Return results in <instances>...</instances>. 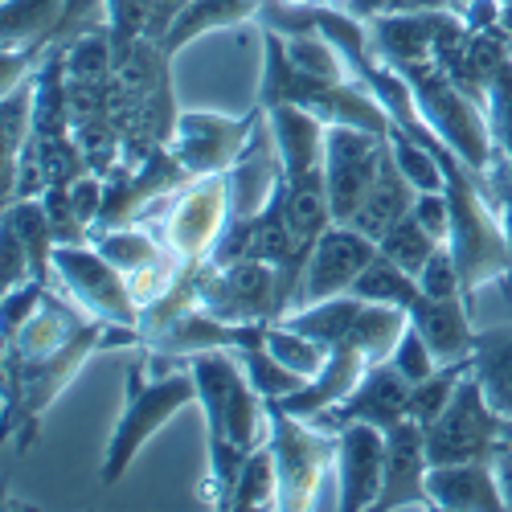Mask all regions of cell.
Returning a JSON list of instances; mask_svg holds the SVG:
<instances>
[{"label": "cell", "instance_id": "6da1fadb", "mask_svg": "<svg viewBox=\"0 0 512 512\" xmlns=\"http://www.w3.org/2000/svg\"><path fill=\"white\" fill-rule=\"evenodd\" d=\"M197 381V406L205 414V508H230L238 472L254 447L271 435V402L250 386L234 349H209L189 357Z\"/></svg>", "mask_w": 512, "mask_h": 512}, {"label": "cell", "instance_id": "7a4b0ae2", "mask_svg": "<svg viewBox=\"0 0 512 512\" xmlns=\"http://www.w3.org/2000/svg\"><path fill=\"white\" fill-rule=\"evenodd\" d=\"M193 402H197V381L189 361L148 349L144 361H136L132 373H127V402L99 463L103 488H115L127 476V467L140 459V451Z\"/></svg>", "mask_w": 512, "mask_h": 512}, {"label": "cell", "instance_id": "3957f363", "mask_svg": "<svg viewBox=\"0 0 512 512\" xmlns=\"http://www.w3.org/2000/svg\"><path fill=\"white\" fill-rule=\"evenodd\" d=\"M414 91V103H418V115L426 119V127L447 144L455 148V156L476 168L480 177H492L500 164V152H496V140H492V123H488V111L480 99L467 95L459 82L443 70L439 58H426V62H410V66H398Z\"/></svg>", "mask_w": 512, "mask_h": 512}, {"label": "cell", "instance_id": "277c9868", "mask_svg": "<svg viewBox=\"0 0 512 512\" xmlns=\"http://www.w3.org/2000/svg\"><path fill=\"white\" fill-rule=\"evenodd\" d=\"M267 443L279 463V508L283 512L312 508L324 472H332V463H336V431L316 426L312 418H295L279 402H271Z\"/></svg>", "mask_w": 512, "mask_h": 512}, {"label": "cell", "instance_id": "5b68a950", "mask_svg": "<svg viewBox=\"0 0 512 512\" xmlns=\"http://www.w3.org/2000/svg\"><path fill=\"white\" fill-rule=\"evenodd\" d=\"M54 279L62 283V291L70 300L87 312L91 320L103 324H119V328H136L140 332V316L144 308L136 304L132 287H127V275L99 254L87 242H74V246H58L54 250V263H50Z\"/></svg>", "mask_w": 512, "mask_h": 512}, {"label": "cell", "instance_id": "8992f818", "mask_svg": "<svg viewBox=\"0 0 512 512\" xmlns=\"http://www.w3.org/2000/svg\"><path fill=\"white\" fill-rule=\"evenodd\" d=\"M197 304L230 324H275L283 320L279 267L263 259H238L226 267H201Z\"/></svg>", "mask_w": 512, "mask_h": 512}, {"label": "cell", "instance_id": "52a82bcc", "mask_svg": "<svg viewBox=\"0 0 512 512\" xmlns=\"http://www.w3.org/2000/svg\"><path fill=\"white\" fill-rule=\"evenodd\" d=\"M267 119V107L254 103L246 115H222V111H181L168 152L185 168V177H213L234 168V160L246 152L250 136L259 132V123Z\"/></svg>", "mask_w": 512, "mask_h": 512}, {"label": "cell", "instance_id": "ba28073f", "mask_svg": "<svg viewBox=\"0 0 512 512\" xmlns=\"http://www.w3.org/2000/svg\"><path fill=\"white\" fill-rule=\"evenodd\" d=\"M230 226V168L213 177H197L189 189H181L164 213L160 238L173 259L185 267H205L218 238Z\"/></svg>", "mask_w": 512, "mask_h": 512}, {"label": "cell", "instance_id": "9c48e42d", "mask_svg": "<svg viewBox=\"0 0 512 512\" xmlns=\"http://www.w3.org/2000/svg\"><path fill=\"white\" fill-rule=\"evenodd\" d=\"M386 160H390L386 132H369V127H349V123L324 127V185H328L332 222L353 218Z\"/></svg>", "mask_w": 512, "mask_h": 512}, {"label": "cell", "instance_id": "30bf717a", "mask_svg": "<svg viewBox=\"0 0 512 512\" xmlns=\"http://www.w3.org/2000/svg\"><path fill=\"white\" fill-rule=\"evenodd\" d=\"M426 439V455L431 463H467V459H492L496 447L504 443V418L488 406L480 381L467 373L459 381L455 398L447 402V410L422 426Z\"/></svg>", "mask_w": 512, "mask_h": 512}, {"label": "cell", "instance_id": "8fae6325", "mask_svg": "<svg viewBox=\"0 0 512 512\" xmlns=\"http://www.w3.org/2000/svg\"><path fill=\"white\" fill-rule=\"evenodd\" d=\"M336 508L369 512L377 508L381 480H386V431L373 422H349L336 431Z\"/></svg>", "mask_w": 512, "mask_h": 512}, {"label": "cell", "instance_id": "7c38bea8", "mask_svg": "<svg viewBox=\"0 0 512 512\" xmlns=\"http://www.w3.org/2000/svg\"><path fill=\"white\" fill-rule=\"evenodd\" d=\"M373 254H377V242L369 234H361L349 222H332L320 234V242L312 246V254H308L304 283H300V304H295V308L353 291L357 275L369 267Z\"/></svg>", "mask_w": 512, "mask_h": 512}, {"label": "cell", "instance_id": "4fadbf2b", "mask_svg": "<svg viewBox=\"0 0 512 512\" xmlns=\"http://www.w3.org/2000/svg\"><path fill=\"white\" fill-rule=\"evenodd\" d=\"M406 418H410V381L394 369V361H377L365 369V377L357 381V390L345 402L324 410L312 422L328 426V431H340L349 422H373L381 431H394Z\"/></svg>", "mask_w": 512, "mask_h": 512}, {"label": "cell", "instance_id": "5bb4252c", "mask_svg": "<svg viewBox=\"0 0 512 512\" xmlns=\"http://www.w3.org/2000/svg\"><path fill=\"white\" fill-rule=\"evenodd\" d=\"M426 472H431V455H426L422 426L414 418H406L394 426V431H386V480H381L377 512L431 508Z\"/></svg>", "mask_w": 512, "mask_h": 512}, {"label": "cell", "instance_id": "9a60e30c", "mask_svg": "<svg viewBox=\"0 0 512 512\" xmlns=\"http://www.w3.org/2000/svg\"><path fill=\"white\" fill-rule=\"evenodd\" d=\"M426 496H431V508L439 512H504L508 508L492 459L431 463Z\"/></svg>", "mask_w": 512, "mask_h": 512}, {"label": "cell", "instance_id": "2e32d148", "mask_svg": "<svg viewBox=\"0 0 512 512\" xmlns=\"http://www.w3.org/2000/svg\"><path fill=\"white\" fill-rule=\"evenodd\" d=\"M410 324L422 332V340L431 345V353L439 357V365H455V361H472L476 349V328H472V312L467 300H435V295H422L410 304Z\"/></svg>", "mask_w": 512, "mask_h": 512}, {"label": "cell", "instance_id": "e0dca14e", "mask_svg": "<svg viewBox=\"0 0 512 512\" xmlns=\"http://www.w3.org/2000/svg\"><path fill=\"white\" fill-rule=\"evenodd\" d=\"M365 369H369V361H365L357 349H349V345L328 349L324 369H320L312 381H304V386L295 390V394L279 398V406H283L287 414H295V418H320L324 410L340 406V402H345V398L357 390V381L365 377Z\"/></svg>", "mask_w": 512, "mask_h": 512}, {"label": "cell", "instance_id": "ac0fdd59", "mask_svg": "<svg viewBox=\"0 0 512 512\" xmlns=\"http://www.w3.org/2000/svg\"><path fill=\"white\" fill-rule=\"evenodd\" d=\"M66 0H5L0 9V54L50 58Z\"/></svg>", "mask_w": 512, "mask_h": 512}, {"label": "cell", "instance_id": "d6986e66", "mask_svg": "<svg viewBox=\"0 0 512 512\" xmlns=\"http://www.w3.org/2000/svg\"><path fill=\"white\" fill-rule=\"evenodd\" d=\"M414 201H418V189L410 185V177L394 164V152H390V160L381 164L377 181L369 185V193H365V201L357 205V213L349 218V226H357L361 234L381 242L390 234V226H398L406 213L414 209Z\"/></svg>", "mask_w": 512, "mask_h": 512}, {"label": "cell", "instance_id": "ffe728a7", "mask_svg": "<svg viewBox=\"0 0 512 512\" xmlns=\"http://www.w3.org/2000/svg\"><path fill=\"white\" fill-rule=\"evenodd\" d=\"M472 377L480 381L488 406L500 418H512V324H496V328L476 332Z\"/></svg>", "mask_w": 512, "mask_h": 512}, {"label": "cell", "instance_id": "44dd1931", "mask_svg": "<svg viewBox=\"0 0 512 512\" xmlns=\"http://www.w3.org/2000/svg\"><path fill=\"white\" fill-rule=\"evenodd\" d=\"M267 0H193V5L173 21V29L164 33L160 41V50L168 58H177L189 41L205 37V33H218V29H234L250 17H259L263 13Z\"/></svg>", "mask_w": 512, "mask_h": 512}, {"label": "cell", "instance_id": "7402d4cb", "mask_svg": "<svg viewBox=\"0 0 512 512\" xmlns=\"http://www.w3.org/2000/svg\"><path fill=\"white\" fill-rule=\"evenodd\" d=\"M353 295H361V300L369 304H390V308H406L418 300V275H410L406 267H398L390 254H373L369 267L357 275L353 283Z\"/></svg>", "mask_w": 512, "mask_h": 512}, {"label": "cell", "instance_id": "603a6c76", "mask_svg": "<svg viewBox=\"0 0 512 512\" xmlns=\"http://www.w3.org/2000/svg\"><path fill=\"white\" fill-rule=\"evenodd\" d=\"M91 246H95L99 254H107V259H111L123 275H132L136 267L160 259V254L168 250L164 238L140 230L136 222H123V226H95V230H91Z\"/></svg>", "mask_w": 512, "mask_h": 512}, {"label": "cell", "instance_id": "cb8c5ba5", "mask_svg": "<svg viewBox=\"0 0 512 512\" xmlns=\"http://www.w3.org/2000/svg\"><path fill=\"white\" fill-rule=\"evenodd\" d=\"M230 508L242 512V508H279V463H275V451L271 443L254 447L238 472V484H234V496H230Z\"/></svg>", "mask_w": 512, "mask_h": 512}, {"label": "cell", "instance_id": "d4e9b609", "mask_svg": "<svg viewBox=\"0 0 512 512\" xmlns=\"http://www.w3.org/2000/svg\"><path fill=\"white\" fill-rule=\"evenodd\" d=\"M467 373H472V361H455V365H439L426 381L410 386V418H414L418 426H431V422L447 410V402L455 398L459 381H463Z\"/></svg>", "mask_w": 512, "mask_h": 512}, {"label": "cell", "instance_id": "484cf974", "mask_svg": "<svg viewBox=\"0 0 512 512\" xmlns=\"http://www.w3.org/2000/svg\"><path fill=\"white\" fill-rule=\"evenodd\" d=\"M263 345H267L291 373H300L304 381H312V377L324 369V361H328V349L320 345V340H312V336H304V332H295V328L283 324V320H275V324L267 328Z\"/></svg>", "mask_w": 512, "mask_h": 512}, {"label": "cell", "instance_id": "4316f807", "mask_svg": "<svg viewBox=\"0 0 512 512\" xmlns=\"http://www.w3.org/2000/svg\"><path fill=\"white\" fill-rule=\"evenodd\" d=\"M234 353H238V361L250 377V386L259 390L267 402H279V398H287V394H295L304 386V377L291 373L267 345H250V349H234Z\"/></svg>", "mask_w": 512, "mask_h": 512}, {"label": "cell", "instance_id": "83f0119b", "mask_svg": "<svg viewBox=\"0 0 512 512\" xmlns=\"http://www.w3.org/2000/svg\"><path fill=\"white\" fill-rule=\"evenodd\" d=\"M390 152H394V164L410 177V185L418 193H435V189L447 185L435 148H426L422 140H414L410 132H402V127H390Z\"/></svg>", "mask_w": 512, "mask_h": 512}, {"label": "cell", "instance_id": "f1b7e54d", "mask_svg": "<svg viewBox=\"0 0 512 512\" xmlns=\"http://www.w3.org/2000/svg\"><path fill=\"white\" fill-rule=\"evenodd\" d=\"M435 246H443L431 230H422V222L414 218V213H406V218L398 222V226H390V234L377 242V250L381 254H390V259L398 263V267H406L410 275H418L422 267H426V259L435 254Z\"/></svg>", "mask_w": 512, "mask_h": 512}, {"label": "cell", "instance_id": "f546056e", "mask_svg": "<svg viewBox=\"0 0 512 512\" xmlns=\"http://www.w3.org/2000/svg\"><path fill=\"white\" fill-rule=\"evenodd\" d=\"M484 111H488V123H492V140H496L500 164H508L512 160V62H504L488 78Z\"/></svg>", "mask_w": 512, "mask_h": 512}, {"label": "cell", "instance_id": "4dcf8cb0", "mask_svg": "<svg viewBox=\"0 0 512 512\" xmlns=\"http://www.w3.org/2000/svg\"><path fill=\"white\" fill-rule=\"evenodd\" d=\"M418 291H422V295H435V300H455V295H463V300H467L459 259H455V250H451L447 242L435 246V254H431V259H426V267L418 271Z\"/></svg>", "mask_w": 512, "mask_h": 512}, {"label": "cell", "instance_id": "1f68e13d", "mask_svg": "<svg viewBox=\"0 0 512 512\" xmlns=\"http://www.w3.org/2000/svg\"><path fill=\"white\" fill-rule=\"evenodd\" d=\"M390 361H394V369L410 381V386H418V381H426V377L439 369V357L431 353V345H426L422 332H418L414 324H406V332H402V340L394 345Z\"/></svg>", "mask_w": 512, "mask_h": 512}, {"label": "cell", "instance_id": "d6a6232c", "mask_svg": "<svg viewBox=\"0 0 512 512\" xmlns=\"http://www.w3.org/2000/svg\"><path fill=\"white\" fill-rule=\"evenodd\" d=\"M414 218L422 222V230H431L439 242L451 238V201H447V189H435V193H418L414 201Z\"/></svg>", "mask_w": 512, "mask_h": 512}, {"label": "cell", "instance_id": "836d02e7", "mask_svg": "<svg viewBox=\"0 0 512 512\" xmlns=\"http://www.w3.org/2000/svg\"><path fill=\"white\" fill-rule=\"evenodd\" d=\"M488 181H492V201H496V213H500L504 242H508V250H512V173H508V164L496 168Z\"/></svg>", "mask_w": 512, "mask_h": 512}, {"label": "cell", "instance_id": "e575fe53", "mask_svg": "<svg viewBox=\"0 0 512 512\" xmlns=\"http://www.w3.org/2000/svg\"><path fill=\"white\" fill-rule=\"evenodd\" d=\"M459 0H390V13H455Z\"/></svg>", "mask_w": 512, "mask_h": 512}, {"label": "cell", "instance_id": "d590c367", "mask_svg": "<svg viewBox=\"0 0 512 512\" xmlns=\"http://www.w3.org/2000/svg\"><path fill=\"white\" fill-rule=\"evenodd\" d=\"M336 5L345 9V13H353L357 21H365V25L390 13V0H336Z\"/></svg>", "mask_w": 512, "mask_h": 512}, {"label": "cell", "instance_id": "8d00e7d4", "mask_svg": "<svg viewBox=\"0 0 512 512\" xmlns=\"http://www.w3.org/2000/svg\"><path fill=\"white\" fill-rule=\"evenodd\" d=\"M492 463H496V476H500V488H504V504L512 508V447L500 443L496 455H492Z\"/></svg>", "mask_w": 512, "mask_h": 512}, {"label": "cell", "instance_id": "74e56055", "mask_svg": "<svg viewBox=\"0 0 512 512\" xmlns=\"http://www.w3.org/2000/svg\"><path fill=\"white\" fill-rule=\"evenodd\" d=\"M287 9H316V5H332V0H279Z\"/></svg>", "mask_w": 512, "mask_h": 512}, {"label": "cell", "instance_id": "f35d334b", "mask_svg": "<svg viewBox=\"0 0 512 512\" xmlns=\"http://www.w3.org/2000/svg\"><path fill=\"white\" fill-rule=\"evenodd\" d=\"M504 443L512 447V418H504Z\"/></svg>", "mask_w": 512, "mask_h": 512}, {"label": "cell", "instance_id": "ab89813d", "mask_svg": "<svg viewBox=\"0 0 512 512\" xmlns=\"http://www.w3.org/2000/svg\"><path fill=\"white\" fill-rule=\"evenodd\" d=\"M459 5H467V0H459Z\"/></svg>", "mask_w": 512, "mask_h": 512}]
</instances>
